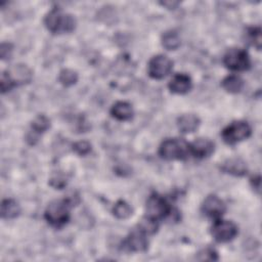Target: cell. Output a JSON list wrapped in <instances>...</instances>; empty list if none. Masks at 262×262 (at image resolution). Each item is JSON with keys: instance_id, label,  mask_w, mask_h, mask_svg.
<instances>
[{"instance_id": "obj_4", "label": "cell", "mask_w": 262, "mask_h": 262, "mask_svg": "<svg viewBox=\"0 0 262 262\" xmlns=\"http://www.w3.org/2000/svg\"><path fill=\"white\" fill-rule=\"evenodd\" d=\"M159 155L165 160H183L189 156V143L181 138H168L162 142Z\"/></svg>"}, {"instance_id": "obj_2", "label": "cell", "mask_w": 262, "mask_h": 262, "mask_svg": "<svg viewBox=\"0 0 262 262\" xmlns=\"http://www.w3.org/2000/svg\"><path fill=\"white\" fill-rule=\"evenodd\" d=\"M73 202L71 199L52 201L45 210V219L54 227H61L70 220V208Z\"/></svg>"}, {"instance_id": "obj_23", "label": "cell", "mask_w": 262, "mask_h": 262, "mask_svg": "<svg viewBox=\"0 0 262 262\" xmlns=\"http://www.w3.org/2000/svg\"><path fill=\"white\" fill-rule=\"evenodd\" d=\"M31 126L33 131L39 134L45 132L50 127V120L44 115H39L33 120Z\"/></svg>"}, {"instance_id": "obj_25", "label": "cell", "mask_w": 262, "mask_h": 262, "mask_svg": "<svg viewBox=\"0 0 262 262\" xmlns=\"http://www.w3.org/2000/svg\"><path fill=\"white\" fill-rule=\"evenodd\" d=\"M73 150L79 156H85L90 152L91 144L86 140H80L73 144Z\"/></svg>"}, {"instance_id": "obj_19", "label": "cell", "mask_w": 262, "mask_h": 262, "mask_svg": "<svg viewBox=\"0 0 262 262\" xmlns=\"http://www.w3.org/2000/svg\"><path fill=\"white\" fill-rule=\"evenodd\" d=\"M162 45L168 50H175L180 46V38L175 31H167L162 36Z\"/></svg>"}, {"instance_id": "obj_21", "label": "cell", "mask_w": 262, "mask_h": 262, "mask_svg": "<svg viewBox=\"0 0 262 262\" xmlns=\"http://www.w3.org/2000/svg\"><path fill=\"white\" fill-rule=\"evenodd\" d=\"M246 39L252 46L256 47L258 50L261 49L262 38L260 28H249L246 33Z\"/></svg>"}, {"instance_id": "obj_11", "label": "cell", "mask_w": 262, "mask_h": 262, "mask_svg": "<svg viewBox=\"0 0 262 262\" xmlns=\"http://www.w3.org/2000/svg\"><path fill=\"white\" fill-rule=\"evenodd\" d=\"M214 147L215 145L210 139L198 138L189 143V155L198 159H204L213 154Z\"/></svg>"}, {"instance_id": "obj_14", "label": "cell", "mask_w": 262, "mask_h": 262, "mask_svg": "<svg viewBox=\"0 0 262 262\" xmlns=\"http://www.w3.org/2000/svg\"><path fill=\"white\" fill-rule=\"evenodd\" d=\"M221 170L227 174H231L234 176H243L247 173V165L246 163L237 158L228 159L221 165Z\"/></svg>"}, {"instance_id": "obj_27", "label": "cell", "mask_w": 262, "mask_h": 262, "mask_svg": "<svg viewBox=\"0 0 262 262\" xmlns=\"http://www.w3.org/2000/svg\"><path fill=\"white\" fill-rule=\"evenodd\" d=\"M11 51H12V45L10 43H2L1 44L0 53H1L2 59L9 58L11 55Z\"/></svg>"}, {"instance_id": "obj_6", "label": "cell", "mask_w": 262, "mask_h": 262, "mask_svg": "<svg viewBox=\"0 0 262 262\" xmlns=\"http://www.w3.org/2000/svg\"><path fill=\"white\" fill-rule=\"evenodd\" d=\"M145 211L147 217L158 221L171 215L172 208L163 196L155 193L147 199Z\"/></svg>"}, {"instance_id": "obj_12", "label": "cell", "mask_w": 262, "mask_h": 262, "mask_svg": "<svg viewBox=\"0 0 262 262\" xmlns=\"http://www.w3.org/2000/svg\"><path fill=\"white\" fill-rule=\"evenodd\" d=\"M147 246L146 234L139 229L132 231L124 242V248L132 252H143L147 249Z\"/></svg>"}, {"instance_id": "obj_24", "label": "cell", "mask_w": 262, "mask_h": 262, "mask_svg": "<svg viewBox=\"0 0 262 262\" xmlns=\"http://www.w3.org/2000/svg\"><path fill=\"white\" fill-rule=\"evenodd\" d=\"M58 81L63 85V86H72L74 85L77 81H78V75L75 71L73 70H62L59 73V77H58Z\"/></svg>"}, {"instance_id": "obj_15", "label": "cell", "mask_w": 262, "mask_h": 262, "mask_svg": "<svg viewBox=\"0 0 262 262\" xmlns=\"http://www.w3.org/2000/svg\"><path fill=\"white\" fill-rule=\"evenodd\" d=\"M200 125V119L193 114H184L177 120L178 129L182 133H191L198 129Z\"/></svg>"}, {"instance_id": "obj_8", "label": "cell", "mask_w": 262, "mask_h": 262, "mask_svg": "<svg viewBox=\"0 0 262 262\" xmlns=\"http://www.w3.org/2000/svg\"><path fill=\"white\" fill-rule=\"evenodd\" d=\"M211 234L218 243H227L236 236L237 227L231 221L218 218L211 227Z\"/></svg>"}, {"instance_id": "obj_3", "label": "cell", "mask_w": 262, "mask_h": 262, "mask_svg": "<svg viewBox=\"0 0 262 262\" xmlns=\"http://www.w3.org/2000/svg\"><path fill=\"white\" fill-rule=\"evenodd\" d=\"M32 79L31 70L25 64H15L10 70L3 72L1 75L2 93L11 90L13 87L30 82Z\"/></svg>"}, {"instance_id": "obj_17", "label": "cell", "mask_w": 262, "mask_h": 262, "mask_svg": "<svg viewBox=\"0 0 262 262\" xmlns=\"http://www.w3.org/2000/svg\"><path fill=\"white\" fill-rule=\"evenodd\" d=\"M20 207L19 205L11 199L4 200L1 205V216L4 219H12L19 215Z\"/></svg>"}, {"instance_id": "obj_18", "label": "cell", "mask_w": 262, "mask_h": 262, "mask_svg": "<svg viewBox=\"0 0 262 262\" xmlns=\"http://www.w3.org/2000/svg\"><path fill=\"white\" fill-rule=\"evenodd\" d=\"M222 87L229 93H237L244 87V81L235 75L225 77L221 82Z\"/></svg>"}, {"instance_id": "obj_13", "label": "cell", "mask_w": 262, "mask_h": 262, "mask_svg": "<svg viewBox=\"0 0 262 262\" xmlns=\"http://www.w3.org/2000/svg\"><path fill=\"white\" fill-rule=\"evenodd\" d=\"M168 87L171 92L177 94H184L188 92L192 87L191 79L186 74H176L170 80Z\"/></svg>"}, {"instance_id": "obj_22", "label": "cell", "mask_w": 262, "mask_h": 262, "mask_svg": "<svg viewBox=\"0 0 262 262\" xmlns=\"http://www.w3.org/2000/svg\"><path fill=\"white\" fill-rule=\"evenodd\" d=\"M138 229L145 233L146 235L152 234L157 231L158 229V221L154 220L147 216L143 217L141 221L138 223Z\"/></svg>"}, {"instance_id": "obj_7", "label": "cell", "mask_w": 262, "mask_h": 262, "mask_svg": "<svg viewBox=\"0 0 262 262\" xmlns=\"http://www.w3.org/2000/svg\"><path fill=\"white\" fill-rule=\"evenodd\" d=\"M223 63L226 68L232 71H246L251 66V59L246 50L231 48L225 53Z\"/></svg>"}, {"instance_id": "obj_16", "label": "cell", "mask_w": 262, "mask_h": 262, "mask_svg": "<svg viewBox=\"0 0 262 262\" xmlns=\"http://www.w3.org/2000/svg\"><path fill=\"white\" fill-rule=\"evenodd\" d=\"M111 114L119 121H127L133 117V108L129 102L118 101L112 106Z\"/></svg>"}, {"instance_id": "obj_20", "label": "cell", "mask_w": 262, "mask_h": 262, "mask_svg": "<svg viewBox=\"0 0 262 262\" xmlns=\"http://www.w3.org/2000/svg\"><path fill=\"white\" fill-rule=\"evenodd\" d=\"M113 214L119 219H127L132 215L131 207L125 201H118L113 208Z\"/></svg>"}, {"instance_id": "obj_5", "label": "cell", "mask_w": 262, "mask_h": 262, "mask_svg": "<svg viewBox=\"0 0 262 262\" xmlns=\"http://www.w3.org/2000/svg\"><path fill=\"white\" fill-rule=\"evenodd\" d=\"M222 138L227 144H235L251 135V127L247 122L236 121L222 130Z\"/></svg>"}, {"instance_id": "obj_10", "label": "cell", "mask_w": 262, "mask_h": 262, "mask_svg": "<svg viewBox=\"0 0 262 262\" xmlns=\"http://www.w3.org/2000/svg\"><path fill=\"white\" fill-rule=\"evenodd\" d=\"M225 210L226 207L223 201L214 194L207 196L202 205L203 213L210 218H220L224 214Z\"/></svg>"}, {"instance_id": "obj_28", "label": "cell", "mask_w": 262, "mask_h": 262, "mask_svg": "<svg viewBox=\"0 0 262 262\" xmlns=\"http://www.w3.org/2000/svg\"><path fill=\"white\" fill-rule=\"evenodd\" d=\"M251 182H252V186L257 190V192L259 193L260 192V176H257L256 178H252L251 179Z\"/></svg>"}, {"instance_id": "obj_26", "label": "cell", "mask_w": 262, "mask_h": 262, "mask_svg": "<svg viewBox=\"0 0 262 262\" xmlns=\"http://www.w3.org/2000/svg\"><path fill=\"white\" fill-rule=\"evenodd\" d=\"M49 183H50L51 186H53L55 188H58V189H61L67 184V179L63 177L62 174L58 173V174H54L50 178Z\"/></svg>"}, {"instance_id": "obj_9", "label": "cell", "mask_w": 262, "mask_h": 262, "mask_svg": "<svg viewBox=\"0 0 262 262\" xmlns=\"http://www.w3.org/2000/svg\"><path fill=\"white\" fill-rule=\"evenodd\" d=\"M173 61L164 54H158L154 56L147 66V73L152 79H163L165 78L172 70Z\"/></svg>"}, {"instance_id": "obj_1", "label": "cell", "mask_w": 262, "mask_h": 262, "mask_svg": "<svg viewBox=\"0 0 262 262\" xmlns=\"http://www.w3.org/2000/svg\"><path fill=\"white\" fill-rule=\"evenodd\" d=\"M46 28L53 34L70 33L76 27V19L73 15L62 12L59 8L51 9L44 19Z\"/></svg>"}]
</instances>
